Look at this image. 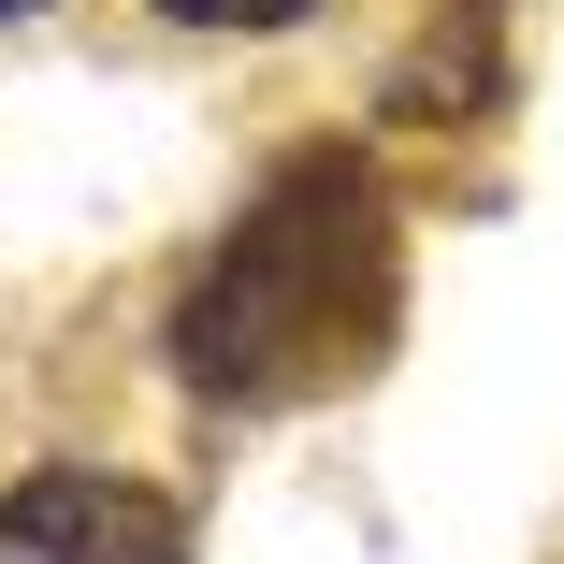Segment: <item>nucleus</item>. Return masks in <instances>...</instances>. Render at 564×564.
Segmentation results:
<instances>
[{
	"mask_svg": "<svg viewBox=\"0 0 564 564\" xmlns=\"http://www.w3.org/2000/svg\"><path fill=\"white\" fill-rule=\"evenodd\" d=\"M405 318V217H391V174L362 145H290L232 232H217L174 304H160V377L217 420H275V405H318L377 377Z\"/></svg>",
	"mask_w": 564,
	"mask_h": 564,
	"instance_id": "nucleus-1",
	"label": "nucleus"
},
{
	"mask_svg": "<svg viewBox=\"0 0 564 564\" xmlns=\"http://www.w3.org/2000/svg\"><path fill=\"white\" fill-rule=\"evenodd\" d=\"M0 564H203V521L145 464H30L0 478Z\"/></svg>",
	"mask_w": 564,
	"mask_h": 564,
	"instance_id": "nucleus-2",
	"label": "nucleus"
},
{
	"mask_svg": "<svg viewBox=\"0 0 564 564\" xmlns=\"http://www.w3.org/2000/svg\"><path fill=\"white\" fill-rule=\"evenodd\" d=\"M507 101V0H434L420 58H391L377 87V131H464Z\"/></svg>",
	"mask_w": 564,
	"mask_h": 564,
	"instance_id": "nucleus-3",
	"label": "nucleus"
},
{
	"mask_svg": "<svg viewBox=\"0 0 564 564\" xmlns=\"http://www.w3.org/2000/svg\"><path fill=\"white\" fill-rule=\"evenodd\" d=\"M160 30H188V44H261V30H304L318 0H145Z\"/></svg>",
	"mask_w": 564,
	"mask_h": 564,
	"instance_id": "nucleus-4",
	"label": "nucleus"
},
{
	"mask_svg": "<svg viewBox=\"0 0 564 564\" xmlns=\"http://www.w3.org/2000/svg\"><path fill=\"white\" fill-rule=\"evenodd\" d=\"M30 15H44V0H0V30H30Z\"/></svg>",
	"mask_w": 564,
	"mask_h": 564,
	"instance_id": "nucleus-5",
	"label": "nucleus"
}]
</instances>
